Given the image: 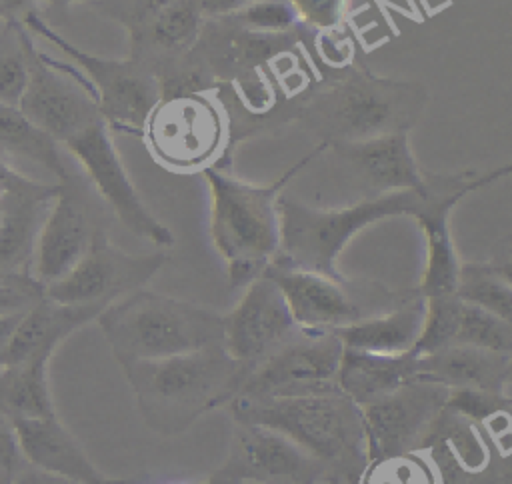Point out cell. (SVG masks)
Returning <instances> with one entry per match:
<instances>
[{
  "label": "cell",
  "mask_w": 512,
  "mask_h": 484,
  "mask_svg": "<svg viewBox=\"0 0 512 484\" xmlns=\"http://www.w3.org/2000/svg\"><path fill=\"white\" fill-rule=\"evenodd\" d=\"M250 368L224 346L122 364L144 424L162 436L182 434L204 414L230 404Z\"/></svg>",
  "instance_id": "6da1fadb"
},
{
  "label": "cell",
  "mask_w": 512,
  "mask_h": 484,
  "mask_svg": "<svg viewBox=\"0 0 512 484\" xmlns=\"http://www.w3.org/2000/svg\"><path fill=\"white\" fill-rule=\"evenodd\" d=\"M234 422L272 428L318 460L330 484H356L368 452L360 406L342 390L298 396H236Z\"/></svg>",
  "instance_id": "7a4b0ae2"
},
{
  "label": "cell",
  "mask_w": 512,
  "mask_h": 484,
  "mask_svg": "<svg viewBox=\"0 0 512 484\" xmlns=\"http://www.w3.org/2000/svg\"><path fill=\"white\" fill-rule=\"evenodd\" d=\"M326 148L320 142L270 184L244 182L218 166L202 170L210 190V238L228 264L232 288L248 286L274 260L280 248L278 196Z\"/></svg>",
  "instance_id": "3957f363"
},
{
  "label": "cell",
  "mask_w": 512,
  "mask_h": 484,
  "mask_svg": "<svg viewBox=\"0 0 512 484\" xmlns=\"http://www.w3.org/2000/svg\"><path fill=\"white\" fill-rule=\"evenodd\" d=\"M430 196V172L420 190H396L372 198H358L340 208L310 206L294 196H278L280 248L274 264L318 272L336 280L346 276L338 258L348 242L364 228L398 216L416 218Z\"/></svg>",
  "instance_id": "277c9868"
},
{
  "label": "cell",
  "mask_w": 512,
  "mask_h": 484,
  "mask_svg": "<svg viewBox=\"0 0 512 484\" xmlns=\"http://www.w3.org/2000/svg\"><path fill=\"white\" fill-rule=\"evenodd\" d=\"M96 322L120 366L224 346V314L146 288L106 306Z\"/></svg>",
  "instance_id": "5b68a950"
},
{
  "label": "cell",
  "mask_w": 512,
  "mask_h": 484,
  "mask_svg": "<svg viewBox=\"0 0 512 484\" xmlns=\"http://www.w3.org/2000/svg\"><path fill=\"white\" fill-rule=\"evenodd\" d=\"M426 94L414 82L350 70L334 84L312 92L300 120L322 142H352L388 132L410 130L418 120Z\"/></svg>",
  "instance_id": "8992f818"
},
{
  "label": "cell",
  "mask_w": 512,
  "mask_h": 484,
  "mask_svg": "<svg viewBox=\"0 0 512 484\" xmlns=\"http://www.w3.org/2000/svg\"><path fill=\"white\" fill-rule=\"evenodd\" d=\"M420 450L442 484H512L510 408L478 418L444 404Z\"/></svg>",
  "instance_id": "52a82bcc"
},
{
  "label": "cell",
  "mask_w": 512,
  "mask_h": 484,
  "mask_svg": "<svg viewBox=\"0 0 512 484\" xmlns=\"http://www.w3.org/2000/svg\"><path fill=\"white\" fill-rule=\"evenodd\" d=\"M266 274L286 298L302 328L336 330L400 306L410 294L370 280H336L318 272L270 262Z\"/></svg>",
  "instance_id": "ba28073f"
},
{
  "label": "cell",
  "mask_w": 512,
  "mask_h": 484,
  "mask_svg": "<svg viewBox=\"0 0 512 484\" xmlns=\"http://www.w3.org/2000/svg\"><path fill=\"white\" fill-rule=\"evenodd\" d=\"M24 24L36 36L52 42L84 74L110 130L142 134L146 118L162 96L160 82L146 64L134 58L116 60L90 54L68 42L34 12L24 14Z\"/></svg>",
  "instance_id": "9c48e42d"
},
{
  "label": "cell",
  "mask_w": 512,
  "mask_h": 484,
  "mask_svg": "<svg viewBox=\"0 0 512 484\" xmlns=\"http://www.w3.org/2000/svg\"><path fill=\"white\" fill-rule=\"evenodd\" d=\"M226 134L224 112L202 90L160 96L140 136L162 166L176 172H202L218 164Z\"/></svg>",
  "instance_id": "30bf717a"
},
{
  "label": "cell",
  "mask_w": 512,
  "mask_h": 484,
  "mask_svg": "<svg viewBox=\"0 0 512 484\" xmlns=\"http://www.w3.org/2000/svg\"><path fill=\"white\" fill-rule=\"evenodd\" d=\"M60 146L78 160L90 186L132 234L156 246H174L172 230L150 212L132 184L104 116L74 130Z\"/></svg>",
  "instance_id": "8fae6325"
},
{
  "label": "cell",
  "mask_w": 512,
  "mask_h": 484,
  "mask_svg": "<svg viewBox=\"0 0 512 484\" xmlns=\"http://www.w3.org/2000/svg\"><path fill=\"white\" fill-rule=\"evenodd\" d=\"M110 210L104 200H90L78 182H60L32 250V278L48 286L70 272L94 240L108 234Z\"/></svg>",
  "instance_id": "7c38bea8"
},
{
  "label": "cell",
  "mask_w": 512,
  "mask_h": 484,
  "mask_svg": "<svg viewBox=\"0 0 512 484\" xmlns=\"http://www.w3.org/2000/svg\"><path fill=\"white\" fill-rule=\"evenodd\" d=\"M344 346L334 330L300 328L286 344L250 368L238 396H298L338 388Z\"/></svg>",
  "instance_id": "4fadbf2b"
},
{
  "label": "cell",
  "mask_w": 512,
  "mask_h": 484,
  "mask_svg": "<svg viewBox=\"0 0 512 484\" xmlns=\"http://www.w3.org/2000/svg\"><path fill=\"white\" fill-rule=\"evenodd\" d=\"M210 480L216 484H330V474L284 434L252 422H234L228 456Z\"/></svg>",
  "instance_id": "5bb4252c"
},
{
  "label": "cell",
  "mask_w": 512,
  "mask_h": 484,
  "mask_svg": "<svg viewBox=\"0 0 512 484\" xmlns=\"http://www.w3.org/2000/svg\"><path fill=\"white\" fill-rule=\"evenodd\" d=\"M166 262V252L128 254L116 248L108 234H102L70 272L44 286V296L68 306L106 308L144 288Z\"/></svg>",
  "instance_id": "9a60e30c"
},
{
  "label": "cell",
  "mask_w": 512,
  "mask_h": 484,
  "mask_svg": "<svg viewBox=\"0 0 512 484\" xmlns=\"http://www.w3.org/2000/svg\"><path fill=\"white\" fill-rule=\"evenodd\" d=\"M510 174V166L486 172L462 170L454 174L430 172V196L426 206L414 218L426 242V262L420 284L414 288L420 296L450 294L456 290L460 258L450 234V212L468 194L498 182Z\"/></svg>",
  "instance_id": "2e32d148"
},
{
  "label": "cell",
  "mask_w": 512,
  "mask_h": 484,
  "mask_svg": "<svg viewBox=\"0 0 512 484\" xmlns=\"http://www.w3.org/2000/svg\"><path fill=\"white\" fill-rule=\"evenodd\" d=\"M448 394L450 390L440 384L412 380L362 404L368 460L420 450Z\"/></svg>",
  "instance_id": "e0dca14e"
},
{
  "label": "cell",
  "mask_w": 512,
  "mask_h": 484,
  "mask_svg": "<svg viewBox=\"0 0 512 484\" xmlns=\"http://www.w3.org/2000/svg\"><path fill=\"white\" fill-rule=\"evenodd\" d=\"M244 288L234 310L224 314V350L232 358L256 366L302 326L294 320L280 288L266 274Z\"/></svg>",
  "instance_id": "ac0fdd59"
},
{
  "label": "cell",
  "mask_w": 512,
  "mask_h": 484,
  "mask_svg": "<svg viewBox=\"0 0 512 484\" xmlns=\"http://www.w3.org/2000/svg\"><path fill=\"white\" fill-rule=\"evenodd\" d=\"M338 164L358 186L360 198L426 186V170L416 162L408 132H388L364 140L328 144Z\"/></svg>",
  "instance_id": "d6986e66"
},
{
  "label": "cell",
  "mask_w": 512,
  "mask_h": 484,
  "mask_svg": "<svg viewBox=\"0 0 512 484\" xmlns=\"http://www.w3.org/2000/svg\"><path fill=\"white\" fill-rule=\"evenodd\" d=\"M60 184L26 178L0 158V276L20 274Z\"/></svg>",
  "instance_id": "ffe728a7"
},
{
  "label": "cell",
  "mask_w": 512,
  "mask_h": 484,
  "mask_svg": "<svg viewBox=\"0 0 512 484\" xmlns=\"http://www.w3.org/2000/svg\"><path fill=\"white\" fill-rule=\"evenodd\" d=\"M12 426L26 464L78 484H128L98 470L58 416L14 420Z\"/></svg>",
  "instance_id": "44dd1931"
},
{
  "label": "cell",
  "mask_w": 512,
  "mask_h": 484,
  "mask_svg": "<svg viewBox=\"0 0 512 484\" xmlns=\"http://www.w3.org/2000/svg\"><path fill=\"white\" fill-rule=\"evenodd\" d=\"M204 16L196 0H174L138 26L128 28L130 58L160 72L182 60L196 44Z\"/></svg>",
  "instance_id": "7402d4cb"
},
{
  "label": "cell",
  "mask_w": 512,
  "mask_h": 484,
  "mask_svg": "<svg viewBox=\"0 0 512 484\" xmlns=\"http://www.w3.org/2000/svg\"><path fill=\"white\" fill-rule=\"evenodd\" d=\"M512 354L452 344L418 356L416 380L434 382L448 390L508 392Z\"/></svg>",
  "instance_id": "603a6c76"
},
{
  "label": "cell",
  "mask_w": 512,
  "mask_h": 484,
  "mask_svg": "<svg viewBox=\"0 0 512 484\" xmlns=\"http://www.w3.org/2000/svg\"><path fill=\"white\" fill-rule=\"evenodd\" d=\"M100 306H68L46 296L36 300L18 320L2 356L0 366L26 362L38 356L52 358L56 348L76 330L96 320Z\"/></svg>",
  "instance_id": "cb8c5ba5"
},
{
  "label": "cell",
  "mask_w": 512,
  "mask_h": 484,
  "mask_svg": "<svg viewBox=\"0 0 512 484\" xmlns=\"http://www.w3.org/2000/svg\"><path fill=\"white\" fill-rule=\"evenodd\" d=\"M426 314V298L416 290L396 308L336 328L344 348L376 352V354H402L410 352L420 338Z\"/></svg>",
  "instance_id": "d4e9b609"
},
{
  "label": "cell",
  "mask_w": 512,
  "mask_h": 484,
  "mask_svg": "<svg viewBox=\"0 0 512 484\" xmlns=\"http://www.w3.org/2000/svg\"><path fill=\"white\" fill-rule=\"evenodd\" d=\"M418 356L376 354L354 348H344L338 366V388L358 406L416 380Z\"/></svg>",
  "instance_id": "484cf974"
},
{
  "label": "cell",
  "mask_w": 512,
  "mask_h": 484,
  "mask_svg": "<svg viewBox=\"0 0 512 484\" xmlns=\"http://www.w3.org/2000/svg\"><path fill=\"white\" fill-rule=\"evenodd\" d=\"M48 366L46 356L0 366V412L10 422L56 416Z\"/></svg>",
  "instance_id": "4316f807"
},
{
  "label": "cell",
  "mask_w": 512,
  "mask_h": 484,
  "mask_svg": "<svg viewBox=\"0 0 512 484\" xmlns=\"http://www.w3.org/2000/svg\"><path fill=\"white\" fill-rule=\"evenodd\" d=\"M14 156L38 164L52 172L60 182L72 178L60 144L38 128L18 106L0 102V158Z\"/></svg>",
  "instance_id": "83f0119b"
},
{
  "label": "cell",
  "mask_w": 512,
  "mask_h": 484,
  "mask_svg": "<svg viewBox=\"0 0 512 484\" xmlns=\"http://www.w3.org/2000/svg\"><path fill=\"white\" fill-rule=\"evenodd\" d=\"M454 294L468 304L484 308L504 320L512 318L510 258L460 262ZM512 322V320H510Z\"/></svg>",
  "instance_id": "f1b7e54d"
},
{
  "label": "cell",
  "mask_w": 512,
  "mask_h": 484,
  "mask_svg": "<svg viewBox=\"0 0 512 484\" xmlns=\"http://www.w3.org/2000/svg\"><path fill=\"white\" fill-rule=\"evenodd\" d=\"M356 484H442V480L424 450H410L370 458Z\"/></svg>",
  "instance_id": "f546056e"
},
{
  "label": "cell",
  "mask_w": 512,
  "mask_h": 484,
  "mask_svg": "<svg viewBox=\"0 0 512 484\" xmlns=\"http://www.w3.org/2000/svg\"><path fill=\"white\" fill-rule=\"evenodd\" d=\"M454 344L512 354V322L484 308L462 302Z\"/></svg>",
  "instance_id": "4dcf8cb0"
},
{
  "label": "cell",
  "mask_w": 512,
  "mask_h": 484,
  "mask_svg": "<svg viewBox=\"0 0 512 484\" xmlns=\"http://www.w3.org/2000/svg\"><path fill=\"white\" fill-rule=\"evenodd\" d=\"M228 18L246 30L262 34H286L304 28L288 0H256Z\"/></svg>",
  "instance_id": "1f68e13d"
},
{
  "label": "cell",
  "mask_w": 512,
  "mask_h": 484,
  "mask_svg": "<svg viewBox=\"0 0 512 484\" xmlns=\"http://www.w3.org/2000/svg\"><path fill=\"white\" fill-rule=\"evenodd\" d=\"M42 296L44 286L36 282L32 274L0 276V318L26 312Z\"/></svg>",
  "instance_id": "d6a6232c"
},
{
  "label": "cell",
  "mask_w": 512,
  "mask_h": 484,
  "mask_svg": "<svg viewBox=\"0 0 512 484\" xmlns=\"http://www.w3.org/2000/svg\"><path fill=\"white\" fill-rule=\"evenodd\" d=\"M304 28L336 30L344 18L346 0H288Z\"/></svg>",
  "instance_id": "836d02e7"
},
{
  "label": "cell",
  "mask_w": 512,
  "mask_h": 484,
  "mask_svg": "<svg viewBox=\"0 0 512 484\" xmlns=\"http://www.w3.org/2000/svg\"><path fill=\"white\" fill-rule=\"evenodd\" d=\"M28 78L30 72L24 56H0V102L20 106Z\"/></svg>",
  "instance_id": "e575fe53"
},
{
  "label": "cell",
  "mask_w": 512,
  "mask_h": 484,
  "mask_svg": "<svg viewBox=\"0 0 512 484\" xmlns=\"http://www.w3.org/2000/svg\"><path fill=\"white\" fill-rule=\"evenodd\" d=\"M24 458L20 454L14 426L12 422L0 412V466L16 474L24 466Z\"/></svg>",
  "instance_id": "d590c367"
},
{
  "label": "cell",
  "mask_w": 512,
  "mask_h": 484,
  "mask_svg": "<svg viewBox=\"0 0 512 484\" xmlns=\"http://www.w3.org/2000/svg\"><path fill=\"white\" fill-rule=\"evenodd\" d=\"M196 2L204 20H212V18L230 16L256 0H196Z\"/></svg>",
  "instance_id": "8d00e7d4"
},
{
  "label": "cell",
  "mask_w": 512,
  "mask_h": 484,
  "mask_svg": "<svg viewBox=\"0 0 512 484\" xmlns=\"http://www.w3.org/2000/svg\"><path fill=\"white\" fill-rule=\"evenodd\" d=\"M12 484H78L72 480H66L62 476L38 470L30 464H24L14 476H12Z\"/></svg>",
  "instance_id": "74e56055"
},
{
  "label": "cell",
  "mask_w": 512,
  "mask_h": 484,
  "mask_svg": "<svg viewBox=\"0 0 512 484\" xmlns=\"http://www.w3.org/2000/svg\"><path fill=\"white\" fill-rule=\"evenodd\" d=\"M22 314L24 312L8 314V316L0 318V356H2V352H4V348H6V344H8V340H10V336H12V332H14V328H16V324H18Z\"/></svg>",
  "instance_id": "f35d334b"
},
{
  "label": "cell",
  "mask_w": 512,
  "mask_h": 484,
  "mask_svg": "<svg viewBox=\"0 0 512 484\" xmlns=\"http://www.w3.org/2000/svg\"><path fill=\"white\" fill-rule=\"evenodd\" d=\"M30 2H32V0H0V12H2L4 16H6L8 12H10V14H14V12H24V14H28V12H32V10H28Z\"/></svg>",
  "instance_id": "ab89813d"
},
{
  "label": "cell",
  "mask_w": 512,
  "mask_h": 484,
  "mask_svg": "<svg viewBox=\"0 0 512 484\" xmlns=\"http://www.w3.org/2000/svg\"><path fill=\"white\" fill-rule=\"evenodd\" d=\"M42 2H46L48 6H52V8H56V10H66L70 4L82 2V0H42Z\"/></svg>",
  "instance_id": "60d3db41"
},
{
  "label": "cell",
  "mask_w": 512,
  "mask_h": 484,
  "mask_svg": "<svg viewBox=\"0 0 512 484\" xmlns=\"http://www.w3.org/2000/svg\"><path fill=\"white\" fill-rule=\"evenodd\" d=\"M12 472L10 470H6V468H2L0 466V484H12Z\"/></svg>",
  "instance_id": "b9f144b4"
},
{
  "label": "cell",
  "mask_w": 512,
  "mask_h": 484,
  "mask_svg": "<svg viewBox=\"0 0 512 484\" xmlns=\"http://www.w3.org/2000/svg\"><path fill=\"white\" fill-rule=\"evenodd\" d=\"M184 484H216V482H212L210 478H206V480H202V482H184Z\"/></svg>",
  "instance_id": "7bdbcfd3"
},
{
  "label": "cell",
  "mask_w": 512,
  "mask_h": 484,
  "mask_svg": "<svg viewBox=\"0 0 512 484\" xmlns=\"http://www.w3.org/2000/svg\"><path fill=\"white\" fill-rule=\"evenodd\" d=\"M0 16H4V14H2V12H0Z\"/></svg>",
  "instance_id": "ee69618b"
}]
</instances>
